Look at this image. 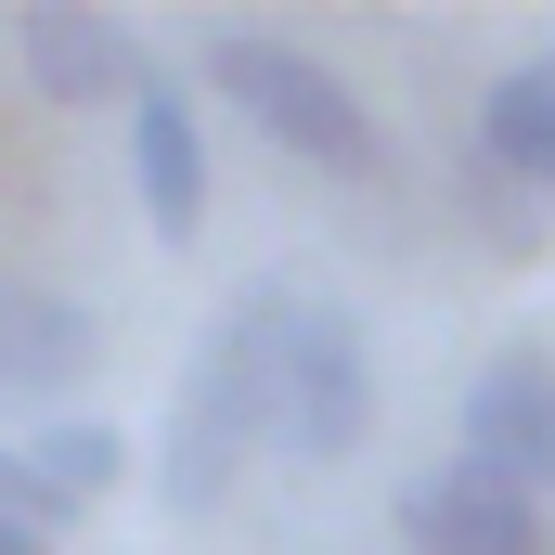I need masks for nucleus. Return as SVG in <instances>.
<instances>
[{
    "mask_svg": "<svg viewBox=\"0 0 555 555\" xmlns=\"http://www.w3.org/2000/svg\"><path fill=\"white\" fill-rule=\"evenodd\" d=\"M13 65L39 78V104H117L130 117V91H142V39L117 13H91V0H26L13 13Z\"/></svg>",
    "mask_w": 555,
    "mask_h": 555,
    "instance_id": "6",
    "label": "nucleus"
},
{
    "mask_svg": "<svg viewBox=\"0 0 555 555\" xmlns=\"http://www.w3.org/2000/svg\"><path fill=\"white\" fill-rule=\"evenodd\" d=\"M130 181H142V220L168 246L207 233V130H194V91L155 78V65H142V91H130Z\"/></svg>",
    "mask_w": 555,
    "mask_h": 555,
    "instance_id": "8",
    "label": "nucleus"
},
{
    "mask_svg": "<svg viewBox=\"0 0 555 555\" xmlns=\"http://www.w3.org/2000/svg\"><path fill=\"white\" fill-rule=\"evenodd\" d=\"M104 362V310L65 284H0V401H78Z\"/></svg>",
    "mask_w": 555,
    "mask_h": 555,
    "instance_id": "7",
    "label": "nucleus"
},
{
    "mask_svg": "<svg viewBox=\"0 0 555 555\" xmlns=\"http://www.w3.org/2000/svg\"><path fill=\"white\" fill-rule=\"evenodd\" d=\"M401 555H555L543 504L530 491H504V478H478L465 452L452 465H426V478H401Z\"/></svg>",
    "mask_w": 555,
    "mask_h": 555,
    "instance_id": "5",
    "label": "nucleus"
},
{
    "mask_svg": "<svg viewBox=\"0 0 555 555\" xmlns=\"http://www.w3.org/2000/svg\"><path fill=\"white\" fill-rule=\"evenodd\" d=\"M13 452H26V465H39V478H52V491L78 504V517H91V504H104V491L130 478V439H117L104 414H39L26 439H13Z\"/></svg>",
    "mask_w": 555,
    "mask_h": 555,
    "instance_id": "10",
    "label": "nucleus"
},
{
    "mask_svg": "<svg viewBox=\"0 0 555 555\" xmlns=\"http://www.w3.org/2000/svg\"><path fill=\"white\" fill-rule=\"evenodd\" d=\"M478 194H555V39L478 91Z\"/></svg>",
    "mask_w": 555,
    "mask_h": 555,
    "instance_id": "9",
    "label": "nucleus"
},
{
    "mask_svg": "<svg viewBox=\"0 0 555 555\" xmlns=\"http://www.w3.org/2000/svg\"><path fill=\"white\" fill-rule=\"evenodd\" d=\"M0 555H52V543H39V530H13V517H0Z\"/></svg>",
    "mask_w": 555,
    "mask_h": 555,
    "instance_id": "12",
    "label": "nucleus"
},
{
    "mask_svg": "<svg viewBox=\"0 0 555 555\" xmlns=\"http://www.w3.org/2000/svg\"><path fill=\"white\" fill-rule=\"evenodd\" d=\"M465 465L504 478V491H530V504H555V349L504 336L465 375Z\"/></svg>",
    "mask_w": 555,
    "mask_h": 555,
    "instance_id": "4",
    "label": "nucleus"
},
{
    "mask_svg": "<svg viewBox=\"0 0 555 555\" xmlns=\"http://www.w3.org/2000/svg\"><path fill=\"white\" fill-rule=\"evenodd\" d=\"M0 517H13V530H39V543H65V517H78V504H65V491H52V478L0 439Z\"/></svg>",
    "mask_w": 555,
    "mask_h": 555,
    "instance_id": "11",
    "label": "nucleus"
},
{
    "mask_svg": "<svg viewBox=\"0 0 555 555\" xmlns=\"http://www.w3.org/2000/svg\"><path fill=\"white\" fill-rule=\"evenodd\" d=\"M194 78L246 117V130L297 155V168H323V181H375L388 168V130H375V104L323 65V52H297L272 26H207V52H194Z\"/></svg>",
    "mask_w": 555,
    "mask_h": 555,
    "instance_id": "2",
    "label": "nucleus"
},
{
    "mask_svg": "<svg viewBox=\"0 0 555 555\" xmlns=\"http://www.w3.org/2000/svg\"><path fill=\"white\" fill-rule=\"evenodd\" d=\"M362 439H375V336H362V310L297 297L284 310V362H272V452L349 465Z\"/></svg>",
    "mask_w": 555,
    "mask_h": 555,
    "instance_id": "3",
    "label": "nucleus"
},
{
    "mask_svg": "<svg viewBox=\"0 0 555 555\" xmlns=\"http://www.w3.org/2000/svg\"><path fill=\"white\" fill-rule=\"evenodd\" d=\"M284 284H246L207 349L181 362V401H168V452H155V491L168 517H220V491L246 478V452L272 439V362H284Z\"/></svg>",
    "mask_w": 555,
    "mask_h": 555,
    "instance_id": "1",
    "label": "nucleus"
}]
</instances>
